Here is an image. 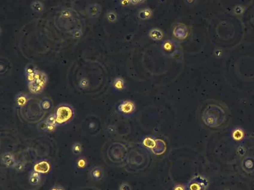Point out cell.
<instances>
[{
	"instance_id": "obj_1",
	"label": "cell",
	"mask_w": 254,
	"mask_h": 190,
	"mask_svg": "<svg viewBox=\"0 0 254 190\" xmlns=\"http://www.w3.org/2000/svg\"><path fill=\"white\" fill-rule=\"evenodd\" d=\"M54 115L57 126H62L73 119L74 117V110L71 106L63 104L57 106Z\"/></svg>"
},
{
	"instance_id": "obj_2",
	"label": "cell",
	"mask_w": 254,
	"mask_h": 190,
	"mask_svg": "<svg viewBox=\"0 0 254 190\" xmlns=\"http://www.w3.org/2000/svg\"><path fill=\"white\" fill-rule=\"evenodd\" d=\"M47 76L45 72L36 69L33 80L28 83V87L31 93L39 94L42 93L46 85Z\"/></svg>"
},
{
	"instance_id": "obj_3",
	"label": "cell",
	"mask_w": 254,
	"mask_h": 190,
	"mask_svg": "<svg viewBox=\"0 0 254 190\" xmlns=\"http://www.w3.org/2000/svg\"><path fill=\"white\" fill-rule=\"evenodd\" d=\"M101 13V7L98 4H92L89 5L87 8V13L90 18L98 17Z\"/></svg>"
},
{
	"instance_id": "obj_4",
	"label": "cell",
	"mask_w": 254,
	"mask_h": 190,
	"mask_svg": "<svg viewBox=\"0 0 254 190\" xmlns=\"http://www.w3.org/2000/svg\"><path fill=\"white\" fill-rule=\"evenodd\" d=\"M1 160L3 163L7 167H13L16 166V164L13 155L8 152L3 155Z\"/></svg>"
},
{
	"instance_id": "obj_5",
	"label": "cell",
	"mask_w": 254,
	"mask_h": 190,
	"mask_svg": "<svg viewBox=\"0 0 254 190\" xmlns=\"http://www.w3.org/2000/svg\"><path fill=\"white\" fill-rule=\"evenodd\" d=\"M50 169V166L48 163L45 161H42L41 163H38L34 166L35 171L39 173H45L49 171Z\"/></svg>"
},
{
	"instance_id": "obj_6",
	"label": "cell",
	"mask_w": 254,
	"mask_h": 190,
	"mask_svg": "<svg viewBox=\"0 0 254 190\" xmlns=\"http://www.w3.org/2000/svg\"><path fill=\"white\" fill-rule=\"evenodd\" d=\"M40 173L36 171L32 172L29 177V182L33 185H36L40 182Z\"/></svg>"
},
{
	"instance_id": "obj_7",
	"label": "cell",
	"mask_w": 254,
	"mask_h": 190,
	"mask_svg": "<svg viewBox=\"0 0 254 190\" xmlns=\"http://www.w3.org/2000/svg\"><path fill=\"white\" fill-rule=\"evenodd\" d=\"M92 178L96 180L101 178L103 175V171L100 167H95L90 172Z\"/></svg>"
},
{
	"instance_id": "obj_8",
	"label": "cell",
	"mask_w": 254,
	"mask_h": 190,
	"mask_svg": "<svg viewBox=\"0 0 254 190\" xmlns=\"http://www.w3.org/2000/svg\"><path fill=\"white\" fill-rule=\"evenodd\" d=\"M31 9L35 12H42L44 10L43 4L41 1H34L31 4Z\"/></svg>"
},
{
	"instance_id": "obj_9",
	"label": "cell",
	"mask_w": 254,
	"mask_h": 190,
	"mask_svg": "<svg viewBox=\"0 0 254 190\" xmlns=\"http://www.w3.org/2000/svg\"><path fill=\"white\" fill-rule=\"evenodd\" d=\"M16 103L19 106H22L25 105L27 102V98L25 95L19 94L17 96L16 98Z\"/></svg>"
},
{
	"instance_id": "obj_10",
	"label": "cell",
	"mask_w": 254,
	"mask_h": 190,
	"mask_svg": "<svg viewBox=\"0 0 254 190\" xmlns=\"http://www.w3.org/2000/svg\"><path fill=\"white\" fill-rule=\"evenodd\" d=\"M72 151L74 155H79L80 154L82 151V146L81 144L78 143H76L73 145L72 148Z\"/></svg>"
},
{
	"instance_id": "obj_11",
	"label": "cell",
	"mask_w": 254,
	"mask_h": 190,
	"mask_svg": "<svg viewBox=\"0 0 254 190\" xmlns=\"http://www.w3.org/2000/svg\"><path fill=\"white\" fill-rule=\"evenodd\" d=\"M51 102L48 99H43L40 104L41 107L44 109H48L51 107Z\"/></svg>"
},
{
	"instance_id": "obj_12",
	"label": "cell",
	"mask_w": 254,
	"mask_h": 190,
	"mask_svg": "<svg viewBox=\"0 0 254 190\" xmlns=\"http://www.w3.org/2000/svg\"><path fill=\"white\" fill-rule=\"evenodd\" d=\"M122 105L125 106V107H124L123 106H121L122 107H121V110H122V112H131V110L133 109L132 105H131L130 103H127L126 104Z\"/></svg>"
},
{
	"instance_id": "obj_13",
	"label": "cell",
	"mask_w": 254,
	"mask_h": 190,
	"mask_svg": "<svg viewBox=\"0 0 254 190\" xmlns=\"http://www.w3.org/2000/svg\"><path fill=\"white\" fill-rule=\"evenodd\" d=\"M16 169L18 170V171H20V170H22L23 169V166L22 165L21 163H17L16 165Z\"/></svg>"
},
{
	"instance_id": "obj_14",
	"label": "cell",
	"mask_w": 254,
	"mask_h": 190,
	"mask_svg": "<svg viewBox=\"0 0 254 190\" xmlns=\"http://www.w3.org/2000/svg\"><path fill=\"white\" fill-rule=\"evenodd\" d=\"M74 35L76 38H79V37H80L81 36V32H80L79 31H76V32L74 33Z\"/></svg>"
},
{
	"instance_id": "obj_15",
	"label": "cell",
	"mask_w": 254,
	"mask_h": 190,
	"mask_svg": "<svg viewBox=\"0 0 254 190\" xmlns=\"http://www.w3.org/2000/svg\"><path fill=\"white\" fill-rule=\"evenodd\" d=\"M50 190H64L63 188L61 187H54Z\"/></svg>"
}]
</instances>
